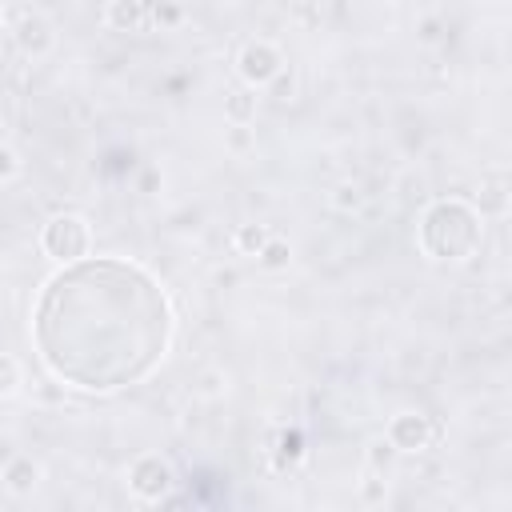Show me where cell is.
I'll return each mask as SVG.
<instances>
[{
    "instance_id": "6da1fadb",
    "label": "cell",
    "mask_w": 512,
    "mask_h": 512,
    "mask_svg": "<svg viewBox=\"0 0 512 512\" xmlns=\"http://www.w3.org/2000/svg\"><path fill=\"white\" fill-rule=\"evenodd\" d=\"M32 336L52 376L84 392H116L164 360L172 304L140 264L72 260L44 284Z\"/></svg>"
},
{
    "instance_id": "7a4b0ae2",
    "label": "cell",
    "mask_w": 512,
    "mask_h": 512,
    "mask_svg": "<svg viewBox=\"0 0 512 512\" xmlns=\"http://www.w3.org/2000/svg\"><path fill=\"white\" fill-rule=\"evenodd\" d=\"M484 216L460 196L432 200L420 216V248L428 260H468L480 252Z\"/></svg>"
},
{
    "instance_id": "3957f363",
    "label": "cell",
    "mask_w": 512,
    "mask_h": 512,
    "mask_svg": "<svg viewBox=\"0 0 512 512\" xmlns=\"http://www.w3.org/2000/svg\"><path fill=\"white\" fill-rule=\"evenodd\" d=\"M40 248L56 260V264H72V260H84L92 252V228L84 216L76 212H56L44 232H40Z\"/></svg>"
},
{
    "instance_id": "277c9868",
    "label": "cell",
    "mask_w": 512,
    "mask_h": 512,
    "mask_svg": "<svg viewBox=\"0 0 512 512\" xmlns=\"http://www.w3.org/2000/svg\"><path fill=\"white\" fill-rule=\"evenodd\" d=\"M172 484H176L172 464H168L164 456H156V452H144V456H136V460L128 464V488H132L140 500H148V504L168 500Z\"/></svg>"
},
{
    "instance_id": "5b68a950",
    "label": "cell",
    "mask_w": 512,
    "mask_h": 512,
    "mask_svg": "<svg viewBox=\"0 0 512 512\" xmlns=\"http://www.w3.org/2000/svg\"><path fill=\"white\" fill-rule=\"evenodd\" d=\"M236 72L248 88H268L280 72H284V56L272 40H248L240 52H236Z\"/></svg>"
},
{
    "instance_id": "8992f818",
    "label": "cell",
    "mask_w": 512,
    "mask_h": 512,
    "mask_svg": "<svg viewBox=\"0 0 512 512\" xmlns=\"http://www.w3.org/2000/svg\"><path fill=\"white\" fill-rule=\"evenodd\" d=\"M436 436H440V428L424 412H396L388 420V448L392 452H424V448H432Z\"/></svg>"
},
{
    "instance_id": "52a82bcc",
    "label": "cell",
    "mask_w": 512,
    "mask_h": 512,
    "mask_svg": "<svg viewBox=\"0 0 512 512\" xmlns=\"http://www.w3.org/2000/svg\"><path fill=\"white\" fill-rule=\"evenodd\" d=\"M16 44H20V52H28L32 60L48 56V52L56 48V28H52V20L40 16V12H24V16L16 20Z\"/></svg>"
},
{
    "instance_id": "ba28073f",
    "label": "cell",
    "mask_w": 512,
    "mask_h": 512,
    "mask_svg": "<svg viewBox=\"0 0 512 512\" xmlns=\"http://www.w3.org/2000/svg\"><path fill=\"white\" fill-rule=\"evenodd\" d=\"M104 20H108V28H116V32H140V28L148 24V4H144V0H108Z\"/></svg>"
},
{
    "instance_id": "9c48e42d",
    "label": "cell",
    "mask_w": 512,
    "mask_h": 512,
    "mask_svg": "<svg viewBox=\"0 0 512 512\" xmlns=\"http://www.w3.org/2000/svg\"><path fill=\"white\" fill-rule=\"evenodd\" d=\"M0 476H4V488H8L12 496H28V492L40 484V464H36L32 456H12Z\"/></svg>"
},
{
    "instance_id": "30bf717a",
    "label": "cell",
    "mask_w": 512,
    "mask_h": 512,
    "mask_svg": "<svg viewBox=\"0 0 512 512\" xmlns=\"http://www.w3.org/2000/svg\"><path fill=\"white\" fill-rule=\"evenodd\" d=\"M224 116L232 124H252L256 120V88H240V92L224 96Z\"/></svg>"
},
{
    "instance_id": "8fae6325",
    "label": "cell",
    "mask_w": 512,
    "mask_h": 512,
    "mask_svg": "<svg viewBox=\"0 0 512 512\" xmlns=\"http://www.w3.org/2000/svg\"><path fill=\"white\" fill-rule=\"evenodd\" d=\"M268 224H240L236 228V236H232V244H236V252H244V256H256L264 244H268Z\"/></svg>"
},
{
    "instance_id": "7c38bea8",
    "label": "cell",
    "mask_w": 512,
    "mask_h": 512,
    "mask_svg": "<svg viewBox=\"0 0 512 512\" xmlns=\"http://www.w3.org/2000/svg\"><path fill=\"white\" fill-rule=\"evenodd\" d=\"M20 384H24V368H20V360L8 356V352H0V400L16 396Z\"/></svg>"
},
{
    "instance_id": "4fadbf2b",
    "label": "cell",
    "mask_w": 512,
    "mask_h": 512,
    "mask_svg": "<svg viewBox=\"0 0 512 512\" xmlns=\"http://www.w3.org/2000/svg\"><path fill=\"white\" fill-rule=\"evenodd\" d=\"M256 260L264 264V268H288V260H292V248H288V240H276V236H268V244L256 252Z\"/></svg>"
},
{
    "instance_id": "5bb4252c",
    "label": "cell",
    "mask_w": 512,
    "mask_h": 512,
    "mask_svg": "<svg viewBox=\"0 0 512 512\" xmlns=\"http://www.w3.org/2000/svg\"><path fill=\"white\" fill-rule=\"evenodd\" d=\"M360 200H364V196H360V188H356V184H340V188L332 192V208H340V212H356V208H360Z\"/></svg>"
},
{
    "instance_id": "9a60e30c",
    "label": "cell",
    "mask_w": 512,
    "mask_h": 512,
    "mask_svg": "<svg viewBox=\"0 0 512 512\" xmlns=\"http://www.w3.org/2000/svg\"><path fill=\"white\" fill-rule=\"evenodd\" d=\"M476 212L484 216V212H504V188L500 184H488L484 192H480V200H476Z\"/></svg>"
},
{
    "instance_id": "2e32d148",
    "label": "cell",
    "mask_w": 512,
    "mask_h": 512,
    "mask_svg": "<svg viewBox=\"0 0 512 512\" xmlns=\"http://www.w3.org/2000/svg\"><path fill=\"white\" fill-rule=\"evenodd\" d=\"M16 176H20V156L0 144V184H8V180H16Z\"/></svg>"
},
{
    "instance_id": "e0dca14e",
    "label": "cell",
    "mask_w": 512,
    "mask_h": 512,
    "mask_svg": "<svg viewBox=\"0 0 512 512\" xmlns=\"http://www.w3.org/2000/svg\"><path fill=\"white\" fill-rule=\"evenodd\" d=\"M364 500H368V504L384 500V480H368V484H364Z\"/></svg>"
},
{
    "instance_id": "ac0fdd59",
    "label": "cell",
    "mask_w": 512,
    "mask_h": 512,
    "mask_svg": "<svg viewBox=\"0 0 512 512\" xmlns=\"http://www.w3.org/2000/svg\"><path fill=\"white\" fill-rule=\"evenodd\" d=\"M156 20L176 24V20H180V8H176V4H160V8H156Z\"/></svg>"
},
{
    "instance_id": "d6986e66",
    "label": "cell",
    "mask_w": 512,
    "mask_h": 512,
    "mask_svg": "<svg viewBox=\"0 0 512 512\" xmlns=\"http://www.w3.org/2000/svg\"><path fill=\"white\" fill-rule=\"evenodd\" d=\"M268 88H276V96H288V92H292V76H284V72H280V76H276Z\"/></svg>"
},
{
    "instance_id": "ffe728a7",
    "label": "cell",
    "mask_w": 512,
    "mask_h": 512,
    "mask_svg": "<svg viewBox=\"0 0 512 512\" xmlns=\"http://www.w3.org/2000/svg\"><path fill=\"white\" fill-rule=\"evenodd\" d=\"M376 4H396V0H376Z\"/></svg>"
},
{
    "instance_id": "44dd1931",
    "label": "cell",
    "mask_w": 512,
    "mask_h": 512,
    "mask_svg": "<svg viewBox=\"0 0 512 512\" xmlns=\"http://www.w3.org/2000/svg\"><path fill=\"white\" fill-rule=\"evenodd\" d=\"M0 24H4V8H0Z\"/></svg>"
}]
</instances>
